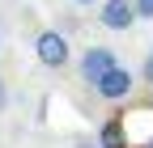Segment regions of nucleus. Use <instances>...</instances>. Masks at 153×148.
Segmentation results:
<instances>
[{
	"mask_svg": "<svg viewBox=\"0 0 153 148\" xmlns=\"http://www.w3.org/2000/svg\"><path fill=\"white\" fill-rule=\"evenodd\" d=\"M76 148H98V140H81V144H76Z\"/></svg>",
	"mask_w": 153,
	"mask_h": 148,
	"instance_id": "9",
	"label": "nucleus"
},
{
	"mask_svg": "<svg viewBox=\"0 0 153 148\" xmlns=\"http://www.w3.org/2000/svg\"><path fill=\"white\" fill-rule=\"evenodd\" d=\"M98 148H128V127L119 119H106L98 131Z\"/></svg>",
	"mask_w": 153,
	"mask_h": 148,
	"instance_id": "5",
	"label": "nucleus"
},
{
	"mask_svg": "<svg viewBox=\"0 0 153 148\" xmlns=\"http://www.w3.org/2000/svg\"><path fill=\"white\" fill-rule=\"evenodd\" d=\"M34 55H38V64L43 68H64L68 59H72V47H68V38L60 30H43L34 38Z\"/></svg>",
	"mask_w": 153,
	"mask_h": 148,
	"instance_id": "2",
	"label": "nucleus"
},
{
	"mask_svg": "<svg viewBox=\"0 0 153 148\" xmlns=\"http://www.w3.org/2000/svg\"><path fill=\"white\" fill-rule=\"evenodd\" d=\"M98 21L106 30H132V21H136V9H132V0H102L98 4Z\"/></svg>",
	"mask_w": 153,
	"mask_h": 148,
	"instance_id": "3",
	"label": "nucleus"
},
{
	"mask_svg": "<svg viewBox=\"0 0 153 148\" xmlns=\"http://www.w3.org/2000/svg\"><path fill=\"white\" fill-rule=\"evenodd\" d=\"M115 64H119V59H115V51H111V47H89V51L81 55V81L94 85V81H98L102 72H111Z\"/></svg>",
	"mask_w": 153,
	"mask_h": 148,
	"instance_id": "4",
	"label": "nucleus"
},
{
	"mask_svg": "<svg viewBox=\"0 0 153 148\" xmlns=\"http://www.w3.org/2000/svg\"><path fill=\"white\" fill-rule=\"evenodd\" d=\"M140 81L153 89V51H149V59H145V68H140Z\"/></svg>",
	"mask_w": 153,
	"mask_h": 148,
	"instance_id": "7",
	"label": "nucleus"
},
{
	"mask_svg": "<svg viewBox=\"0 0 153 148\" xmlns=\"http://www.w3.org/2000/svg\"><path fill=\"white\" fill-rule=\"evenodd\" d=\"M145 148H153V140H149V144H145Z\"/></svg>",
	"mask_w": 153,
	"mask_h": 148,
	"instance_id": "11",
	"label": "nucleus"
},
{
	"mask_svg": "<svg viewBox=\"0 0 153 148\" xmlns=\"http://www.w3.org/2000/svg\"><path fill=\"white\" fill-rule=\"evenodd\" d=\"M4 106H9V85L0 81V114H4Z\"/></svg>",
	"mask_w": 153,
	"mask_h": 148,
	"instance_id": "8",
	"label": "nucleus"
},
{
	"mask_svg": "<svg viewBox=\"0 0 153 148\" xmlns=\"http://www.w3.org/2000/svg\"><path fill=\"white\" fill-rule=\"evenodd\" d=\"M72 4H102V0H72Z\"/></svg>",
	"mask_w": 153,
	"mask_h": 148,
	"instance_id": "10",
	"label": "nucleus"
},
{
	"mask_svg": "<svg viewBox=\"0 0 153 148\" xmlns=\"http://www.w3.org/2000/svg\"><path fill=\"white\" fill-rule=\"evenodd\" d=\"M132 9H136V17H145V21H153V0H132Z\"/></svg>",
	"mask_w": 153,
	"mask_h": 148,
	"instance_id": "6",
	"label": "nucleus"
},
{
	"mask_svg": "<svg viewBox=\"0 0 153 148\" xmlns=\"http://www.w3.org/2000/svg\"><path fill=\"white\" fill-rule=\"evenodd\" d=\"M89 89H94V93H98L102 102H123L132 89H136V76H132L123 64H115V68H111V72H102V76L94 81Z\"/></svg>",
	"mask_w": 153,
	"mask_h": 148,
	"instance_id": "1",
	"label": "nucleus"
}]
</instances>
